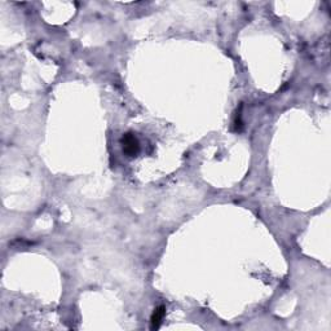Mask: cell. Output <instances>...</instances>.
<instances>
[{
    "instance_id": "obj_2",
    "label": "cell",
    "mask_w": 331,
    "mask_h": 331,
    "mask_svg": "<svg viewBox=\"0 0 331 331\" xmlns=\"http://www.w3.org/2000/svg\"><path fill=\"white\" fill-rule=\"evenodd\" d=\"M166 314V308L163 305H159L154 309L152 314V318H150V329L154 330V329H158L162 324V320Z\"/></svg>"
},
{
    "instance_id": "obj_1",
    "label": "cell",
    "mask_w": 331,
    "mask_h": 331,
    "mask_svg": "<svg viewBox=\"0 0 331 331\" xmlns=\"http://www.w3.org/2000/svg\"><path fill=\"white\" fill-rule=\"evenodd\" d=\"M121 142H122L123 153H124L125 156L129 157V158L139 156L140 142L133 133H131V132L125 133L122 137V140H121Z\"/></svg>"
}]
</instances>
